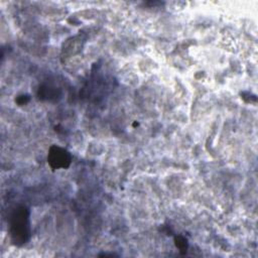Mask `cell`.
Instances as JSON below:
<instances>
[{
    "label": "cell",
    "mask_w": 258,
    "mask_h": 258,
    "mask_svg": "<svg viewBox=\"0 0 258 258\" xmlns=\"http://www.w3.org/2000/svg\"><path fill=\"white\" fill-rule=\"evenodd\" d=\"M11 236L14 243H25L29 236L28 213L25 208H19L12 215Z\"/></svg>",
    "instance_id": "6da1fadb"
},
{
    "label": "cell",
    "mask_w": 258,
    "mask_h": 258,
    "mask_svg": "<svg viewBox=\"0 0 258 258\" xmlns=\"http://www.w3.org/2000/svg\"><path fill=\"white\" fill-rule=\"evenodd\" d=\"M47 159L52 168H66L71 163L70 153L57 146H52L49 149Z\"/></svg>",
    "instance_id": "7a4b0ae2"
},
{
    "label": "cell",
    "mask_w": 258,
    "mask_h": 258,
    "mask_svg": "<svg viewBox=\"0 0 258 258\" xmlns=\"http://www.w3.org/2000/svg\"><path fill=\"white\" fill-rule=\"evenodd\" d=\"M175 245L176 247L179 249V251L181 253H185L186 252V248H187V243L186 240L182 237H176L175 238Z\"/></svg>",
    "instance_id": "3957f363"
}]
</instances>
